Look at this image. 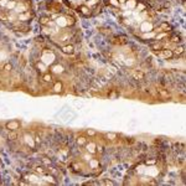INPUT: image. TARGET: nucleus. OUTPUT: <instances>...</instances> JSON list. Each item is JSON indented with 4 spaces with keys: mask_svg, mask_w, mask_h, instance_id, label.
I'll return each instance as SVG.
<instances>
[{
    "mask_svg": "<svg viewBox=\"0 0 186 186\" xmlns=\"http://www.w3.org/2000/svg\"><path fill=\"white\" fill-rule=\"evenodd\" d=\"M55 60H56V56H55V54L52 52V51L48 50V48L42 50V54L40 56L41 62H43L45 65H47V66H51V65H54L55 63Z\"/></svg>",
    "mask_w": 186,
    "mask_h": 186,
    "instance_id": "f257e3e1",
    "label": "nucleus"
},
{
    "mask_svg": "<svg viewBox=\"0 0 186 186\" xmlns=\"http://www.w3.org/2000/svg\"><path fill=\"white\" fill-rule=\"evenodd\" d=\"M35 14H34V11L33 10H29V11H25V12H21V14H19L17 15V21H20V22H29L31 21L34 19Z\"/></svg>",
    "mask_w": 186,
    "mask_h": 186,
    "instance_id": "f03ea898",
    "label": "nucleus"
},
{
    "mask_svg": "<svg viewBox=\"0 0 186 186\" xmlns=\"http://www.w3.org/2000/svg\"><path fill=\"white\" fill-rule=\"evenodd\" d=\"M160 59H164V60H170L174 57V52H172L171 48H166V47H163L160 51H156L155 52Z\"/></svg>",
    "mask_w": 186,
    "mask_h": 186,
    "instance_id": "7ed1b4c3",
    "label": "nucleus"
},
{
    "mask_svg": "<svg viewBox=\"0 0 186 186\" xmlns=\"http://www.w3.org/2000/svg\"><path fill=\"white\" fill-rule=\"evenodd\" d=\"M77 11L80 12L81 15H83V16H86V17H88V16H91V15H93V11H92V8H89L88 5H86V4H81L80 6H77Z\"/></svg>",
    "mask_w": 186,
    "mask_h": 186,
    "instance_id": "20e7f679",
    "label": "nucleus"
},
{
    "mask_svg": "<svg viewBox=\"0 0 186 186\" xmlns=\"http://www.w3.org/2000/svg\"><path fill=\"white\" fill-rule=\"evenodd\" d=\"M139 29L140 31L144 34V33H150V31L154 30V25L151 21H148V20H143L142 24L139 25Z\"/></svg>",
    "mask_w": 186,
    "mask_h": 186,
    "instance_id": "39448f33",
    "label": "nucleus"
},
{
    "mask_svg": "<svg viewBox=\"0 0 186 186\" xmlns=\"http://www.w3.org/2000/svg\"><path fill=\"white\" fill-rule=\"evenodd\" d=\"M50 72L52 75H61L65 72V67L60 65V63H54V65H51V67H50Z\"/></svg>",
    "mask_w": 186,
    "mask_h": 186,
    "instance_id": "423d86ee",
    "label": "nucleus"
},
{
    "mask_svg": "<svg viewBox=\"0 0 186 186\" xmlns=\"http://www.w3.org/2000/svg\"><path fill=\"white\" fill-rule=\"evenodd\" d=\"M85 149H86L87 153H89V154H92V155H93V154L97 153V144H96L94 142H92V140H91V142H88V140H87V143L85 144Z\"/></svg>",
    "mask_w": 186,
    "mask_h": 186,
    "instance_id": "0eeeda50",
    "label": "nucleus"
},
{
    "mask_svg": "<svg viewBox=\"0 0 186 186\" xmlns=\"http://www.w3.org/2000/svg\"><path fill=\"white\" fill-rule=\"evenodd\" d=\"M61 51L63 54H66V55H73L75 54V47H73V45H62L61 46Z\"/></svg>",
    "mask_w": 186,
    "mask_h": 186,
    "instance_id": "6e6552de",
    "label": "nucleus"
},
{
    "mask_svg": "<svg viewBox=\"0 0 186 186\" xmlns=\"http://www.w3.org/2000/svg\"><path fill=\"white\" fill-rule=\"evenodd\" d=\"M36 69H37V71L40 72L41 75H43V73L48 72V66L45 65V63L41 62V61H37V62H36Z\"/></svg>",
    "mask_w": 186,
    "mask_h": 186,
    "instance_id": "1a4fd4ad",
    "label": "nucleus"
},
{
    "mask_svg": "<svg viewBox=\"0 0 186 186\" xmlns=\"http://www.w3.org/2000/svg\"><path fill=\"white\" fill-rule=\"evenodd\" d=\"M24 138H25V143H26L31 149H34V148H35V145H36L35 139H34L33 137H31V135H29V134H25Z\"/></svg>",
    "mask_w": 186,
    "mask_h": 186,
    "instance_id": "9d476101",
    "label": "nucleus"
},
{
    "mask_svg": "<svg viewBox=\"0 0 186 186\" xmlns=\"http://www.w3.org/2000/svg\"><path fill=\"white\" fill-rule=\"evenodd\" d=\"M159 29H160V31H161V33H168V34L172 30L171 25H170L169 22H161V24L159 25Z\"/></svg>",
    "mask_w": 186,
    "mask_h": 186,
    "instance_id": "9b49d317",
    "label": "nucleus"
},
{
    "mask_svg": "<svg viewBox=\"0 0 186 186\" xmlns=\"http://www.w3.org/2000/svg\"><path fill=\"white\" fill-rule=\"evenodd\" d=\"M19 127H20V123H19L17 120H11L6 124V128H8L9 130H17Z\"/></svg>",
    "mask_w": 186,
    "mask_h": 186,
    "instance_id": "f8f14e48",
    "label": "nucleus"
},
{
    "mask_svg": "<svg viewBox=\"0 0 186 186\" xmlns=\"http://www.w3.org/2000/svg\"><path fill=\"white\" fill-rule=\"evenodd\" d=\"M16 4H17V1L16 0H9L8 1V4L5 5V8L3 9L4 11H10V10H14L15 9V6H16Z\"/></svg>",
    "mask_w": 186,
    "mask_h": 186,
    "instance_id": "ddd939ff",
    "label": "nucleus"
},
{
    "mask_svg": "<svg viewBox=\"0 0 186 186\" xmlns=\"http://www.w3.org/2000/svg\"><path fill=\"white\" fill-rule=\"evenodd\" d=\"M137 4H138V0H127L125 8H127L128 10H135Z\"/></svg>",
    "mask_w": 186,
    "mask_h": 186,
    "instance_id": "4468645a",
    "label": "nucleus"
},
{
    "mask_svg": "<svg viewBox=\"0 0 186 186\" xmlns=\"http://www.w3.org/2000/svg\"><path fill=\"white\" fill-rule=\"evenodd\" d=\"M135 9H137V12H139V14H140V12L148 10V6H146L145 1H139V3L137 4V6H135Z\"/></svg>",
    "mask_w": 186,
    "mask_h": 186,
    "instance_id": "2eb2a0df",
    "label": "nucleus"
},
{
    "mask_svg": "<svg viewBox=\"0 0 186 186\" xmlns=\"http://www.w3.org/2000/svg\"><path fill=\"white\" fill-rule=\"evenodd\" d=\"M50 21H51V19L48 15H42L38 19V22H40V25H42V26H47Z\"/></svg>",
    "mask_w": 186,
    "mask_h": 186,
    "instance_id": "dca6fc26",
    "label": "nucleus"
},
{
    "mask_svg": "<svg viewBox=\"0 0 186 186\" xmlns=\"http://www.w3.org/2000/svg\"><path fill=\"white\" fill-rule=\"evenodd\" d=\"M133 77H134V80H138V81H142L144 80V72L143 71H139V69H135V71H133Z\"/></svg>",
    "mask_w": 186,
    "mask_h": 186,
    "instance_id": "f3484780",
    "label": "nucleus"
},
{
    "mask_svg": "<svg viewBox=\"0 0 186 186\" xmlns=\"http://www.w3.org/2000/svg\"><path fill=\"white\" fill-rule=\"evenodd\" d=\"M163 47H164V45H163L161 41H156L155 43H151V45H150V48L154 51V52H156V51H160Z\"/></svg>",
    "mask_w": 186,
    "mask_h": 186,
    "instance_id": "a211bd4d",
    "label": "nucleus"
},
{
    "mask_svg": "<svg viewBox=\"0 0 186 186\" xmlns=\"http://www.w3.org/2000/svg\"><path fill=\"white\" fill-rule=\"evenodd\" d=\"M42 80H43L45 82H46V83H51V82H54L52 73H50V72L43 73V75H42Z\"/></svg>",
    "mask_w": 186,
    "mask_h": 186,
    "instance_id": "6ab92c4d",
    "label": "nucleus"
},
{
    "mask_svg": "<svg viewBox=\"0 0 186 186\" xmlns=\"http://www.w3.org/2000/svg\"><path fill=\"white\" fill-rule=\"evenodd\" d=\"M170 42H172V43H180L181 42V37L179 36V35H176V34H172L171 36H170Z\"/></svg>",
    "mask_w": 186,
    "mask_h": 186,
    "instance_id": "aec40b11",
    "label": "nucleus"
},
{
    "mask_svg": "<svg viewBox=\"0 0 186 186\" xmlns=\"http://www.w3.org/2000/svg\"><path fill=\"white\" fill-rule=\"evenodd\" d=\"M172 52H174V56L182 55L184 54V46H182V45H180V46H176L174 50H172Z\"/></svg>",
    "mask_w": 186,
    "mask_h": 186,
    "instance_id": "412c9836",
    "label": "nucleus"
},
{
    "mask_svg": "<svg viewBox=\"0 0 186 186\" xmlns=\"http://www.w3.org/2000/svg\"><path fill=\"white\" fill-rule=\"evenodd\" d=\"M61 91H62V83H61L60 81H56L55 85H54V92L60 93Z\"/></svg>",
    "mask_w": 186,
    "mask_h": 186,
    "instance_id": "4be33fe9",
    "label": "nucleus"
},
{
    "mask_svg": "<svg viewBox=\"0 0 186 186\" xmlns=\"http://www.w3.org/2000/svg\"><path fill=\"white\" fill-rule=\"evenodd\" d=\"M8 138H9V140H16L17 139V133H16V130H9V134H8Z\"/></svg>",
    "mask_w": 186,
    "mask_h": 186,
    "instance_id": "5701e85b",
    "label": "nucleus"
},
{
    "mask_svg": "<svg viewBox=\"0 0 186 186\" xmlns=\"http://www.w3.org/2000/svg\"><path fill=\"white\" fill-rule=\"evenodd\" d=\"M155 164H158V159H155V158H150V159H146L145 160V165H148V166L155 165Z\"/></svg>",
    "mask_w": 186,
    "mask_h": 186,
    "instance_id": "b1692460",
    "label": "nucleus"
},
{
    "mask_svg": "<svg viewBox=\"0 0 186 186\" xmlns=\"http://www.w3.org/2000/svg\"><path fill=\"white\" fill-rule=\"evenodd\" d=\"M87 138L86 137H80L78 139H77V144H78L80 146H85V144L87 143Z\"/></svg>",
    "mask_w": 186,
    "mask_h": 186,
    "instance_id": "393cba45",
    "label": "nucleus"
},
{
    "mask_svg": "<svg viewBox=\"0 0 186 186\" xmlns=\"http://www.w3.org/2000/svg\"><path fill=\"white\" fill-rule=\"evenodd\" d=\"M0 21L3 22H8V15L4 10H0Z\"/></svg>",
    "mask_w": 186,
    "mask_h": 186,
    "instance_id": "a878e982",
    "label": "nucleus"
},
{
    "mask_svg": "<svg viewBox=\"0 0 186 186\" xmlns=\"http://www.w3.org/2000/svg\"><path fill=\"white\" fill-rule=\"evenodd\" d=\"M108 4H109L111 6H113V8H119L120 9V5H119L118 0H108Z\"/></svg>",
    "mask_w": 186,
    "mask_h": 186,
    "instance_id": "bb28decb",
    "label": "nucleus"
},
{
    "mask_svg": "<svg viewBox=\"0 0 186 186\" xmlns=\"http://www.w3.org/2000/svg\"><path fill=\"white\" fill-rule=\"evenodd\" d=\"M158 91H159L160 94L163 96V97H165V98H168V97H169V92H166L165 89H158Z\"/></svg>",
    "mask_w": 186,
    "mask_h": 186,
    "instance_id": "cd10ccee",
    "label": "nucleus"
},
{
    "mask_svg": "<svg viewBox=\"0 0 186 186\" xmlns=\"http://www.w3.org/2000/svg\"><path fill=\"white\" fill-rule=\"evenodd\" d=\"M107 138L109 139V140H114V139H117V134H114V133H109V134H107Z\"/></svg>",
    "mask_w": 186,
    "mask_h": 186,
    "instance_id": "c85d7f7f",
    "label": "nucleus"
},
{
    "mask_svg": "<svg viewBox=\"0 0 186 186\" xmlns=\"http://www.w3.org/2000/svg\"><path fill=\"white\" fill-rule=\"evenodd\" d=\"M87 134H88V135H91V137H93V135H96V132L92 130V129H88V130H87Z\"/></svg>",
    "mask_w": 186,
    "mask_h": 186,
    "instance_id": "c756f323",
    "label": "nucleus"
},
{
    "mask_svg": "<svg viewBox=\"0 0 186 186\" xmlns=\"http://www.w3.org/2000/svg\"><path fill=\"white\" fill-rule=\"evenodd\" d=\"M4 69H5V71H10V69H11V65H10V63H6V65L4 66Z\"/></svg>",
    "mask_w": 186,
    "mask_h": 186,
    "instance_id": "7c9ffc66",
    "label": "nucleus"
},
{
    "mask_svg": "<svg viewBox=\"0 0 186 186\" xmlns=\"http://www.w3.org/2000/svg\"><path fill=\"white\" fill-rule=\"evenodd\" d=\"M103 184H104V185H114V182H113V181H111V180H106Z\"/></svg>",
    "mask_w": 186,
    "mask_h": 186,
    "instance_id": "2f4dec72",
    "label": "nucleus"
},
{
    "mask_svg": "<svg viewBox=\"0 0 186 186\" xmlns=\"http://www.w3.org/2000/svg\"><path fill=\"white\" fill-rule=\"evenodd\" d=\"M114 97H117V93H115V92H112V93L109 94V98H114Z\"/></svg>",
    "mask_w": 186,
    "mask_h": 186,
    "instance_id": "473e14b6",
    "label": "nucleus"
},
{
    "mask_svg": "<svg viewBox=\"0 0 186 186\" xmlns=\"http://www.w3.org/2000/svg\"><path fill=\"white\" fill-rule=\"evenodd\" d=\"M88 1H89V0H87V3H88ZM87 3H86V4H87Z\"/></svg>",
    "mask_w": 186,
    "mask_h": 186,
    "instance_id": "72a5a7b5",
    "label": "nucleus"
},
{
    "mask_svg": "<svg viewBox=\"0 0 186 186\" xmlns=\"http://www.w3.org/2000/svg\"><path fill=\"white\" fill-rule=\"evenodd\" d=\"M140 1H144V0H140Z\"/></svg>",
    "mask_w": 186,
    "mask_h": 186,
    "instance_id": "f704fd0d",
    "label": "nucleus"
},
{
    "mask_svg": "<svg viewBox=\"0 0 186 186\" xmlns=\"http://www.w3.org/2000/svg\"><path fill=\"white\" fill-rule=\"evenodd\" d=\"M16 1H20V0H16Z\"/></svg>",
    "mask_w": 186,
    "mask_h": 186,
    "instance_id": "c9c22d12",
    "label": "nucleus"
}]
</instances>
